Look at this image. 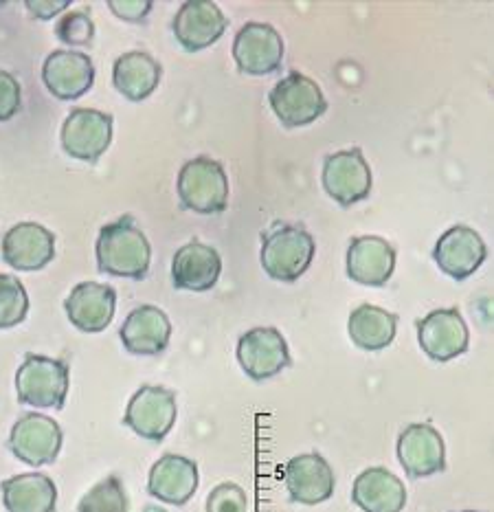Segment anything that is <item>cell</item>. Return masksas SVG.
I'll use <instances>...</instances> for the list:
<instances>
[{
    "instance_id": "27",
    "label": "cell",
    "mask_w": 494,
    "mask_h": 512,
    "mask_svg": "<svg viewBox=\"0 0 494 512\" xmlns=\"http://www.w3.org/2000/svg\"><path fill=\"white\" fill-rule=\"evenodd\" d=\"M398 330V315L372 304L358 306L347 321V332L356 348L367 352L385 350L391 345Z\"/></svg>"
},
{
    "instance_id": "25",
    "label": "cell",
    "mask_w": 494,
    "mask_h": 512,
    "mask_svg": "<svg viewBox=\"0 0 494 512\" xmlns=\"http://www.w3.org/2000/svg\"><path fill=\"white\" fill-rule=\"evenodd\" d=\"M163 69L150 53L128 51L112 66V84L128 102H143L161 84Z\"/></svg>"
},
{
    "instance_id": "1",
    "label": "cell",
    "mask_w": 494,
    "mask_h": 512,
    "mask_svg": "<svg viewBox=\"0 0 494 512\" xmlns=\"http://www.w3.org/2000/svg\"><path fill=\"white\" fill-rule=\"evenodd\" d=\"M97 269L110 277L143 280L150 271L152 247L132 216L101 227L95 244Z\"/></svg>"
},
{
    "instance_id": "29",
    "label": "cell",
    "mask_w": 494,
    "mask_h": 512,
    "mask_svg": "<svg viewBox=\"0 0 494 512\" xmlns=\"http://www.w3.org/2000/svg\"><path fill=\"white\" fill-rule=\"evenodd\" d=\"M29 313V295L14 275L0 273V330H9L25 321Z\"/></svg>"
},
{
    "instance_id": "20",
    "label": "cell",
    "mask_w": 494,
    "mask_h": 512,
    "mask_svg": "<svg viewBox=\"0 0 494 512\" xmlns=\"http://www.w3.org/2000/svg\"><path fill=\"white\" fill-rule=\"evenodd\" d=\"M198 488V464L185 455L165 453L152 466L148 477V493L170 506H185Z\"/></svg>"
},
{
    "instance_id": "13",
    "label": "cell",
    "mask_w": 494,
    "mask_h": 512,
    "mask_svg": "<svg viewBox=\"0 0 494 512\" xmlns=\"http://www.w3.org/2000/svg\"><path fill=\"white\" fill-rule=\"evenodd\" d=\"M238 361L246 376L262 383L286 370L290 350L277 328H253L238 341Z\"/></svg>"
},
{
    "instance_id": "26",
    "label": "cell",
    "mask_w": 494,
    "mask_h": 512,
    "mask_svg": "<svg viewBox=\"0 0 494 512\" xmlns=\"http://www.w3.org/2000/svg\"><path fill=\"white\" fill-rule=\"evenodd\" d=\"M7 512H55L58 486L44 473L14 475L0 484Z\"/></svg>"
},
{
    "instance_id": "14",
    "label": "cell",
    "mask_w": 494,
    "mask_h": 512,
    "mask_svg": "<svg viewBox=\"0 0 494 512\" xmlns=\"http://www.w3.org/2000/svg\"><path fill=\"white\" fill-rule=\"evenodd\" d=\"M486 258L488 247L484 238L466 225H455L442 233L433 249V260L440 266V271L457 282H464L470 275H475Z\"/></svg>"
},
{
    "instance_id": "9",
    "label": "cell",
    "mask_w": 494,
    "mask_h": 512,
    "mask_svg": "<svg viewBox=\"0 0 494 512\" xmlns=\"http://www.w3.org/2000/svg\"><path fill=\"white\" fill-rule=\"evenodd\" d=\"M62 148L69 157L95 163L110 148L112 115L95 108H75L62 124Z\"/></svg>"
},
{
    "instance_id": "19",
    "label": "cell",
    "mask_w": 494,
    "mask_h": 512,
    "mask_svg": "<svg viewBox=\"0 0 494 512\" xmlns=\"http://www.w3.org/2000/svg\"><path fill=\"white\" fill-rule=\"evenodd\" d=\"M55 258V236L38 222H20L3 238V260L16 271H40Z\"/></svg>"
},
{
    "instance_id": "4",
    "label": "cell",
    "mask_w": 494,
    "mask_h": 512,
    "mask_svg": "<svg viewBox=\"0 0 494 512\" xmlns=\"http://www.w3.org/2000/svg\"><path fill=\"white\" fill-rule=\"evenodd\" d=\"M16 394L22 405L62 409L69 396V365L42 354H27L16 372Z\"/></svg>"
},
{
    "instance_id": "22",
    "label": "cell",
    "mask_w": 494,
    "mask_h": 512,
    "mask_svg": "<svg viewBox=\"0 0 494 512\" xmlns=\"http://www.w3.org/2000/svg\"><path fill=\"white\" fill-rule=\"evenodd\" d=\"M396 269V249L380 236H361L347 249V275L363 286H385Z\"/></svg>"
},
{
    "instance_id": "32",
    "label": "cell",
    "mask_w": 494,
    "mask_h": 512,
    "mask_svg": "<svg viewBox=\"0 0 494 512\" xmlns=\"http://www.w3.org/2000/svg\"><path fill=\"white\" fill-rule=\"evenodd\" d=\"M22 106V91L18 80L7 71H0V121H9Z\"/></svg>"
},
{
    "instance_id": "35",
    "label": "cell",
    "mask_w": 494,
    "mask_h": 512,
    "mask_svg": "<svg viewBox=\"0 0 494 512\" xmlns=\"http://www.w3.org/2000/svg\"><path fill=\"white\" fill-rule=\"evenodd\" d=\"M462 512H479V510H462Z\"/></svg>"
},
{
    "instance_id": "12",
    "label": "cell",
    "mask_w": 494,
    "mask_h": 512,
    "mask_svg": "<svg viewBox=\"0 0 494 512\" xmlns=\"http://www.w3.org/2000/svg\"><path fill=\"white\" fill-rule=\"evenodd\" d=\"M418 341L429 359L448 363L468 350L470 332L457 308H440L418 321Z\"/></svg>"
},
{
    "instance_id": "6",
    "label": "cell",
    "mask_w": 494,
    "mask_h": 512,
    "mask_svg": "<svg viewBox=\"0 0 494 512\" xmlns=\"http://www.w3.org/2000/svg\"><path fill=\"white\" fill-rule=\"evenodd\" d=\"M321 181L325 194L341 207H354L372 194V168L358 148L328 154Z\"/></svg>"
},
{
    "instance_id": "5",
    "label": "cell",
    "mask_w": 494,
    "mask_h": 512,
    "mask_svg": "<svg viewBox=\"0 0 494 512\" xmlns=\"http://www.w3.org/2000/svg\"><path fill=\"white\" fill-rule=\"evenodd\" d=\"M273 113L286 128H301L317 121L328 110L321 86L301 73H288L268 93Z\"/></svg>"
},
{
    "instance_id": "2",
    "label": "cell",
    "mask_w": 494,
    "mask_h": 512,
    "mask_svg": "<svg viewBox=\"0 0 494 512\" xmlns=\"http://www.w3.org/2000/svg\"><path fill=\"white\" fill-rule=\"evenodd\" d=\"M317 242L308 229L288 222H275L262 236V269L271 280L297 282L310 269Z\"/></svg>"
},
{
    "instance_id": "17",
    "label": "cell",
    "mask_w": 494,
    "mask_h": 512,
    "mask_svg": "<svg viewBox=\"0 0 494 512\" xmlns=\"http://www.w3.org/2000/svg\"><path fill=\"white\" fill-rule=\"evenodd\" d=\"M284 484L290 499L303 506H317L334 495V471L319 453H301L284 469Z\"/></svg>"
},
{
    "instance_id": "7",
    "label": "cell",
    "mask_w": 494,
    "mask_h": 512,
    "mask_svg": "<svg viewBox=\"0 0 494 512\" xmlns=\"http://www.w3.org/2000/svg\"><path fill=\"white\" fill-rule=\"evenodd\" d=\"M178 416L176 394L161 385H143L130 398L123 425H128L137 436L161 442L172 431Z\"/></svg>"
},
{
    "instance_id": "15",
    "label": "cell",
    "mask_w": 494,
    "mask_h": 512,
    "mask_svg": "<svg viewBox=\"0 0 494 512\" xmlns=\"http://www.w3.org/2000/svg\"><path fill=\"white\" fill-rule=\"evenodd\" d=\"M229 27L227 16L211 0H187L176 11L172 29L178 44L189 53H196L216 44Z\"/></svg>"
},
{
    "instance_id": "34",
    "label": "cell",
    "mask_w": 494,
    "mask_h": 512,
    "mask_svg": "<svg viewBox=\"0 0 494 512\" xmlns=\"http://www.w3.org/2000/svg\"><path fill=\"white\" fill-rule=\"evenodd\" d=\"M25 7L31 11L33 18L51 20L53 16L62 14L66 7H71V0H27Z\"/></svg>"
},
{
    "instance_id": "24",
    "label": "cell",
    "mask_w": 494,
    "mask_h": 512,
    "mask_svg": "<svg viewBox=\"0 0 494 512\" xmlns=\"http://www.w3.org/2000/svg\"><path fill=\"white\" fill-rule=\"evenodd\" d=\"M352 502L363 512H402L407 506V488L398 475L374 466L356 477Z\"/></svg>"
},
{
    "instance_id": "10",
    "label": "cell",
    "mask_w": 494,
    "mask_h": 512,
    "mask_svg": "<svg viewBox=\"0 0 494 512\" xmlns=\"http://www.w3.org/2000/svg\"><path fill=\"white\" fill-rule=\"evenodd\" d=\"M42 82L60 102H75L95 84V64L82 51H53L42 64Z\"/></svg>"
},
{
    "instance_id": "3",
    "label": "cell",
    "mask_w": 494,
    "mask_h": 512,
    "mask_svg": "<svg viewBox=\"0 0 494 512\" xmlns=\"http://www.w3.org/2000/svg\"><path fill=\"white\" fill-rule=\"evenodd\" d=\"M176 192L183 209L200 216H218L229 205V178L222 163L196 157L178 172Z\"/></svg>"
},
{
    "instance_id": "8",
    "label": "cell",
    "mask_w": 494,
    "mask_h": 512,
    "mask_svg": "<svg viewBox=\"0 0 494 512\" xmlns=\"http://www.w3.org/2000/svg\"><path fill=\"white\" fill-rule=\"evenodd\" d=\"M284 40L279 31L266 22H246L233 40V58L246 75H271L284 60Z\"/></svg>"
},
{
    "instance_id": "30",
    "label": "cell",
    "mask_w": 494,
    "mask_h": 512,
    "mask_svg": "<svg viewBox=\"0 0 494 512\" xmlns=\"http://www.w3.org/2000/svg\"><path fill=\"white\" fill-rule=\"evenodd\" d=\"M55 36L71 49H84L95 38V22L86 11H69L55 25Z\"/></svg>"
},
{
    "instance_id": "18",
    "label": "cell",
    "mask_w": 494,
    "mask_h": 512,
    "mask_svg": "<svg viewBox=\"0 0 494 512\" xmlns=\"http://www.w3.org/2000/svg\"><path fill=\"white\" fill-rule=\"evenodd\" d=\"M115 306L117 291L99 282L77 284L64 302L66 317H69L71 324L77 330L88 332V335H95V332L110 326L112 317H115Z\"/></svg>"
},
{
    "instance_id": "23",
    "label": "cell",
    "mask_w": 494,
    "mask_h": 512,
    "mask_svg": "<svg viewBox=\"0 0 494 512\" xmlns=\"http://www.w3.org/2000/svg\"><path fill=\"white\" fill-rule=\"evenodd\" d=\"M222 273L220 253L202 242H187L174 253L172 282L181 291L205 293L218 284Z\"/></svg>"
},
{
    "instance_id": "33",
    "label": "cell",
    "mask_w": 494,
    "mask_h": 512,
    "mask_svg": "<svg viewBox=\"0 0 494 512\" xmlns=\"http://www.w3.org/2000/svg\"><path fill=\"white\" fill-rule=\"evenodd\" d=\"M110 11L121 20L128 22H141L148 18L154 3L152 0H110Z\"/></svg>"
},
{
    "instance_id": "21",
    "label": "cell",
    "mask_w": 494,
    "mask_h": 512,
    "mask_svg": "<svg viewBox=\"0 0 494 512\" xmlns=\"http://www.w3.org/2000/svg\"><path fill=\"white\" fill-rule=\"evenodd\" d=\"M123 348L137 356H156L161 354L172 339V324L161 308L139 306L123 321L119 330Z\"/></svg>"
},
{
    "instance_id": "31",
    "label": "cell",
    "mask_w": 494,
    "mask_h": 512,
    "mask_svg": "<svg viewBox=\"0 0 494 512\" xmlns=\"http://www.w3.org/2000/svg\"><path fill=\"white\" fill-rule=\"evenodd\" d=\"M249 499L244 488L233 482L218 484L207 497V512H246Z\"/></svg>"
},
{
    "instance_id": "16",
    "label": "cell",
    "mask_w": 494,
    "mask_h": 512,
    "mask_svg": "<svg viewBox=\"0 0 494 512\" xmlns=\"http://www.w3.org/2000/svg\"><path fill=\"white\" fill-rule=\"evenodd\" d=\"M398 460L413 480L442 473L446 469V449L440 431L426 422L409 425L398 438Z\"/></svg>"
},
{
    "instance_id": "28",
    "label": "cell",
    "mask_w": 494,
    "mask_h": 512,
    "mask_svg": "<svg viewBox=\"0 0 494 512\" xmlns=\"http://www.w3.org/2000/svg\"><path fill=\"white\" fill-rule=\"evenodd\" d=\"M77 512H128V495L117 475L97 482L82 499Z\"/></svg>"
},
{
    "instance_id": "11",
    "label": "cell",
    "mask_w": 494,
    "mask_h": 512,
    "mask_svg": "<svg viewBox=\"0 0 494 512\" xmlns=\"http://www.w3.org/2000/svg\"><path fill=\"white\" fill-rule=\"evenodd\" d=\"M9 449L29 466L53 464L62 449V429L49 416L25 414L11 429Z\"/></svg>"
}]
</instances>
